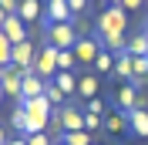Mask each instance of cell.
I'll return each mask as SVG.
<instances>
[{
  "label": "cell",
  "instance_id": "1",
  "mask_svg": "<svg viewBox=\"0 0 148 145\" xmlns=\"http://www.w3.org/2000/svg\"><path fill=\"white\" fill-rule=\"evenodd\" d=\"M125 27H128V10L125 7H108L98 14L94 20V37H125Z\"/></svg>",
  "mask_w": 148,
  "mask_h": 145
},
{
  "label": "cell",
  "instance_id": "2",
  "mask_svg": "<svg viewBox=\"0 0 148 145\" xmlns=\"http://www.w3.org/2000/svg\"><path fill=\"white\" fill-rule=\"evenodd\" d=\"M47 44H54L57 51H74V44H77V30H74V20L71 24H47Z\"/></svg>",
  "mask_w": 148,
  "mask_h": 145
},
{
  "label": "cell",
  "instance_id": "3",
  "mask_svg": "<svg viewBox=\"0 0 148 145\" xmlns=\"http://www.w3.org/2000/svg\"><path fill=\"white\" fill-rule=\"evenodd\" d=\"M30 71H34L37 78H44V81H54V74H57V47L44 41V47L37 51L34 68H30Z\"/></svg>",
  "mask_w": 148,
  "mask_h": 145
},
{
  "label": "cell",
  "instance_id": "4",
  "mask_svg": "<svg viewBox=\"0 0 148 145\" xmlns=\"http://www.w3.org/2000/svg\"><path fill=\"white\" fill-rule=\"evenodd\" d=\"M54 122H57L61 132H84V108H77V105L67 101L64 108L54 111Z\"/></svg>",
  "mask_w": 148,
  "mask_h": 145
},
{
  "label": "cell",
  "instance_id": "5",
  "mask_svg": "<svg viewBox=\"0 0 148 145\" xmlns=\"http://www.w3.org/2000/svg\"><path fill=\"white\" fill-rule=\"evenodd\" d=\"M98 54H101V41H98V37H77V44H74V61H77V68H91Z\"/></svg>",
  "mask_w": 148,
  "mask_h": 145
},
{
  "label": "cell",
  "instance_id": "6",
  "mask_svg": "<svg viewBox=\"0 0 148 145\" xmlns=\"http://www.w3.org/2000/svg\"><path fill=\"white\" fill-rule=\"evenodd\" d=\"M111 98H114V108H121L125 115H128V111H135V108H145V101H141V95H138V88H135V84H118Z\"/></svg>",
  "mask_w": 148,
  "mask_h": 145
},
{
  "label": "cell",
  "instance_id": "7",
  "mask_svg": "<svg viewBox=\"0 0 148 145\" xmlns=\"http://www.w3.org/2000/svg\"><path fill=\"white\" fill-rule=\"evenodd\" d=\"M101 132H104L108 138H125V135H131V128H128V115H125L121 108H111L108 115H104Z\"/></svg>",
  "mask_w": 148,
  "mask_h": 145
},
{
  "label": "cell",
  "instance_id": "8",
  "mask_svg": "<svg viewBox=\"0 0 148 145\" xmlns=\"http://www.w3.org/2000/svg\"><path fill=\"white\" fill-rule=\"evenodd\" d=\"M74 14L67 7V0H47L44 3V27L47 24H71Z\"/></svg>",
  "mask_w": 148,
  "mask_h": 145
},
{
  "label": "cell",
  "instance_id": "9",
  "mask_svg": "<svg viewBox=\"0 0 148 145\" xmlns=\"http://www.w3.org/2000/svg\"><path fill=\"white\" fill-rule=\"evenodd\" d=\"M17 105L27 111L30 118H37V122H51V118H54V105H51L44 95H40V98H24V101H17Z\"/></svg>",
  "mask_w": 148,
  "mask_h": 145
},
{
  "label": "cell",
  "instance_id": "10",
  "mask_svg": "<svg viewBox=\"0 0 148 145\" xmlns=\"http://www.w3.org/2000/svg\"><path fill=\"white\" fill-rule=\"evenodd\" d=\"M98 91H101V74H94L91 68H84L77 74V98L91 101V98H98Z\"/></svg>",
  "mask_w": 148,
  "mask_h": 145
},
{
  "label": "cell",
  "instance_id": "11",
  "mask_svg": "<svg viewBox=\"0 0 148 145\" xmlns=\"http://www.w3.org/2000/svg\"><path fill=\"white\" fill-rule=\"evenodd\" d=\"M34 57H37V47H34V41H24V44H14L10 64H14L17 71H30V68H34Z\"/></svg>",
  "mask_w": 148,
  "mask_h": 145
},
{
  "label": "cell",
  "instance_id": "12",
  "mask_svg": "<svg viewBox=\"0 0 148 145\" xmlns=\"http://www.w3.org/2000/svg\"><path fill=\"white\" fill-rule=\"evenodd\" d=\"M0 84H3V95L20 101V84H24V71H17L14 64L10 68H0Z\"/></svg>",
  "mask_w": 148,
  "mask_h": 145
},
{
  "label": "cell",
  "instance_id": "13",
  "mask_svg": "<svg viewBox=\"0 0 148 145\" xmlns=\"http://www.w3.org/2000/svg\"><path fill=\"white\" fill-rule=\"evenodd\" d=\"M111 78L118 84H131V78H135V57L125 51V54H114V71H111Z\"/></svg>",
  "mask_w": 148,
  "mask_h": 145
},
{
  "label": "cell",
  "instance_id": "14",
  "mask_svg": "<svg viewBox=\"0 0 148 145\" xmlns=\"http://www.w3.org/2000/svg\"><path fill=\"white\" fill-rule=\"evenodd\" d=\"M3 34H7V41H10V44H24V41H30L27 24H24L17 14H10V17L3 20Z\"/></svg>",
  "mask_w": 148,
  "mask_h": 145
},
{
  "label": "cell",
  "instance_id": "15",
  "mask_svg": "<svg viewBox=\"0 0 148 145\" xmlns=\"http://www.w3.org/2000/svg\"><path fill=\"white\" fill-rule=\"evenodd\" d=\"M44 88H47V81H44V78H37L34 71H24V84H20V101H24V98H40V95H44Z\"/></svg>",
  "mask_w": 148,
  "mask_h": 145
},
{
  "label": "cell",
  "instance_id": "16",
  "mask_svg": "<svg viewBox=\"0 0 148 145\" xmlns=\"http://www.w3.org/2000/svg\"><path fill=\"white\" fill-rule=\"evenodd\" d=\"M128 128L135 138H148V108H135L128 111Z\"/></svg>",
  "mask_w": 148,
  "mask_h": 145
},
{
  "label": "cell",
  "instance_id": "17",
  "mask_svg": "<svg viewBox=\"0 0 148 145\" xmlns=\"http://www.w3.org/2000/svg\"><path fill=\"white\" fill-rule=\"evenodd\" d=\"M54 84L64 98H74L77 95V71H57L54 74Z\"/></svg>",
  "mask_w": 148,
  "mask_h": 145
},
{
  "label": "cell",
  "instance_id": "18",
  "mask_svg": "<svg viewBox=\"0 0 148 145\" xmlns=\"http://www.w3.org/2000/svg\"><path fill=\"white\" fill-rule=\"evenodd\" d=\"M17 17L24 20V24L40 20V0H20V3H17Z\"/></svg>",
  "mask_w": 148,
  "mask_h": 145
},
{
  "label": "cell",
  "instance_id": "19",
  "mask_svg": "<svg viewBox=\"0 0 148 145\" xmlns=\"http://www.w3.org/2000/svg\"><path fill=\"white\" fill-rule=\"evenodd\" d=\"M125 51H128L131 57H148V34H145V30H141V34H131Z\"/></svg>",
  "mask_w": 148,
  "mask_h": 145
},
{
  "label": "cell",
  "instance_id": "20",
  "mask_svg": "<svg viewBox=\"0 0 148 145\" xmlns=\"http://www.w3.org/2000/svg\"><path fill=\"white\" fill-rule=\"evenodd\" d=\"M91 71H94V74H111V71H114V54H111V51H104V47H101V54L94 57Z\"/></svg>",
  "mask_w": 148,
  "mask_h": 145
},
{
  "label": "cell",
  "instance_id": "21",
  "mask_svg": "<svg viewBox=\"0 0 148 145\" xmlns=\"http://www.w3.org/2000/svg\"><path fill=\"white\" fill-rule=\"evenodd\" d=\"M61 142L64 145H94L91 132H61Z\"/></svg>",
  "mask_w": 148,
  "mask_h": 145
},
{
  "label": "cell",
  "instance_id": "22",
  "mask_svg": "<svg viewBox=\"0 0 148 145\" xmlns=\"http://www.w3.org/2000/svg\"><path fill=\"white\" fill-rule=\"evenodd\" d=\"M44 98L51 101V105H54V111H57V108H64V105H67V98L61 95V91H57V84H54V81H47V88H44Z\"/></svg>",
  "mask_w": 148,
  "mask_h": 145
},
{
  "label": "cell",
  "instance_id": "23",
  "mask_svg": "<svg viewBox=\"0 0 148 145\" xmlns=\"http://www.w3.org/2000/svg\"><path fill=\"white\" fill-rule=\"evenodd\" d=\"M57 71H77L74 51H57Z\"/></svg>",
  "mask_w": 148,
  "mask_h": 145
},
{
  "label": "cell",
  "instance_id": "24",
  "mask_svg": "<svg viewBox=\"0 0 148 145\" xmlns=\"http://www.w3.org/2000/svg\"><path fill=\"white\" fill-rule=\"evenodd\" d=\"M10 54H14V44H10L7 34L0 30V68H10Z\"/></svg>",
  "mask_w": 148,
  "mask_h": 145
},
{
  "label": "cell",
  "instance_id": "25",
  "mask_svg": "<svg viewBox=\"0 0 148 145\" xmlns=\"http://www.w3.org/2000/svg\"><path fill=\"white\" fill-rule=\"evenodd\" d=\"M84 115H108V108H104V101L101 98H91V101H84Z\"/></svg>",
  "mask_w": 148,
  "mask_h": 145
},
{
  "label": "cell",
  "instance_id": "26",
  "mask_svg": "<svg viewBox=\"0 0 148 145\" xmlns=\"http://www.w3.org/2000/svg\"><path fill=\"white\" fill-rule=\"evenodd\" d=\"M101 125H104V118L101 115H84V132H101Z\"/></svg>",
  "mask_w": 148,
  "mask_h": 145
},
{
  "label": "cell",
  "instance_id": "27",
  "mask_svg": "<svg viewBox=\"0 0 148 145\" xmlns=\"http://www.w3.org/2000/svg\"><path fill=\"white\" fill-rule=\"evenodd\" d=\"M88 3H91V0H67V7H71V14H74V17H81L84 10H88Z\"/></svg>",
  "mask_w": 148,
  "mask_h": 145
},
{
  "label": "cell",
  "instance_id": "28",
  "mask_svg": "<svg viewBox=\"0 0 148 145\" xmlns=\"http://www.w3.org/2000/svg\"><path fill=\"white\" fill-rule=\"evenodd\" d=\"M27 145H54V142L47 138V132H40V135H30V138H27Z\"/></svg>",
  "mask_w": 148,
  "mask_h": 145
},
{
  "label": "cell",
  "instance_id": "29",
  "mask_svg": "<svg viewBox=\"0 0 148 145\" xmlns=\"http://www.w3.org/2000/svg\"><path fill=\"white\" fill-rule=\"evenodd\" d=\"M17 3H20V0H0V7L7 10V14H17Z\"/></svg>",
  "mask_w": 148,
  "mask_h": 145
},
{
  "label": "cell",
  "instance_id": "30",
  "mask_svg": "<svg viewBox=\"0 0 148 145\" xmlns=\"http://www.w3.org/2000/svg\"><path fill=\"white\" fill-rule=\"evenodd\" d=\"M141 3H145V0H121V7H125V10H138Z\"/></svg>",
  "mask_w": 148,
  "mask_h": 145
},
{
  "label": "cell",
  "instance_id": "31",
  "mask_svg": "<svg viewBox=\"0 0 148 145\" xmlns=\"http://www.w3.org/2000/svg\"><path fill=\"white\" fill-rule=\"evenodd\" d=\"M7 17H10V14H7L3 7H0V30H3V20H7Z\"/></svg>",
  "mask_w": 148,
  "mask_h": 145
},
{
  "label": "cell",
  "instance_id": "32",
  "mask_svg": "<svg viewBox=\"0 0 148 145\" xmlns=\"http://www.w3.org/2000/svg\"><path fill=\"white\" fill-rule=\"evenodd\" d=\"M7 145H27V138H10Z\"/></svg>",
  "mask_w": 148,
  "mask_h": 145
},
{
  "label": "cell",
  "instance_id": "33",
  "mask_svg": "<svg viewBox=\"0 0 148 145\" xmlns=\"http://www.w3.org/2000/svg\"><path fill=\"white\" fill-rule=\"evenodd\" d=\"M10 138H7V132H3V128H0V145H7Z\"/></svg>",
  "mask_w": 148,
  "mask_h": 145
},
{
  "label": "cell",
  "instance_id": "34",
  "mask_svg": "<svg viewBox=\"0 0 148 145\" xmlns=\"http://www.w3.org/2000/svg\"><path fill=\"white\" fill-rule=\"evenodd\" d=\"M3 98H7V95H3V84H0V105H3Z\"/></svg>",
  "mask_w": 148,
  "mask_h": 145
},
{
  "label": "cell",
  "instance_id": "35",
  "mask_svg": "<svg viewBox=\"0 0 148 145\" xmlns=\"http://www.w3.org/2000/svg\"><path fill=\"white\" fill-rule=\"evenodd\" d=\"M108 3H111V7H121V0H108Z\"/></svg>",
  "mask_w": 148,
  "mask_h": 145
},
{
  "label": "cell",
  "instance_id": "36",
  "mask_svg": "<svg viewBox=\"0 0 148 145\" xmlns=\"http://www.w3.org/2000/svg\"><path fill=\"white\" fill-rule=\"evenodd\" d=\"M145 34H148V20H145Z\"/></svg>",
  "mask_w": 148,
  "mask_h": 145
},
{
  "label": "cell",
  "instance_id": "37",
  "mask_svg": "<svg viewBox=\"0 0 148 145\" xmlns=\"http://www.w3.org/2000/svg\"><path fill=\"white\" fill-rule=\"evenodd\" d=\"M57 145H64V142H57Z\"/></svg>",
  "mask_w": 148,
  "mask_h": 145
}]
</instances>
